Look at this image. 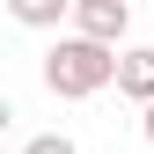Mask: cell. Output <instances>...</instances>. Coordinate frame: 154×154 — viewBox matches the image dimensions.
Returning <instances> with one entry per match:
<instances>
[{"label": "cell", "mask_w": 154, "mask_h": 154, "mask_svg": "<svg viewBox=\"0 0 154 154\" xmlns=\"http://www.w3.org/2000/svg\"><path fill=\"white\" fill-rule=\"evenodd\" d=\"M118 81V44H95V37H59V44L44 51V88L66 95V103H88V95H103Z\"/></svg>", "instance_id": "6da1fadb"}, {"label": "cell", "mask_w": 154, "mask_h": 154, "mask_svg": "<svg viewBox=\"0 0 154 154\" xmlns=\"http://www.w3.org/2000/svg\"><path fill=\"white\" fill-rule=\"evenodd\" d=\"M73 29H81V37H95V44H118V51H125L132 8H125V0H73Z\"/></svg>", "instance_id": "7a4b0ae2"}, {"label": "cell", "mask_w": 154, "mask_h": 154, "mask_svg": "<svg viewBox=\"0 0 154 154\" xmlns=\"http://www.w3.org/2000/svg\"><path fill=\"white\" fill-rule=\"evenodd\" d=\"M118 95H132V103H154V44H125L118 51Z\"/></svg>", "instance_id": "3957f363"}, {"label": "cell", "mask_w": 154, "mask_h": 154, "mask_svg": "<svg viewBox=\"0 0 154 154\" xmlns=\"http://www.w3.org/2000/svg\"><path fill=\"white\" fill-rule=\"evenodd\" d=\"M8 15L22 29H59L66 15H73V0H8Z\"/></svg>", "instance_id": "277c9868"}, {"label": "cell", "mask_w": 154, "mask_h": 154, "mask_svg": "<svg viewBox=\"0 0 154 154\" xmlns=\"http://www.w3.org/2000/svg\"><path fill=\"white\" fill-rule=\"evenodd\" d=\"M22 154H81V147H73V140H66V132H37V140H29Z\"/></svg>", "instance_id": "5b68a950"}, {"label": "cell", "mask_w": 154, "mask_h": 154, "mask_svg": "<svg viewBox=\"0 0 154 154\" xmlns=\"http://www.w3.org/2000/svg\"><path fill=\"white\" fill-rule=\"evenodd\" d=\"M140 132H147V147H154V103H147V110H140Z\"/></svg>", "instance_id": "8992f818"}]
</instances>
